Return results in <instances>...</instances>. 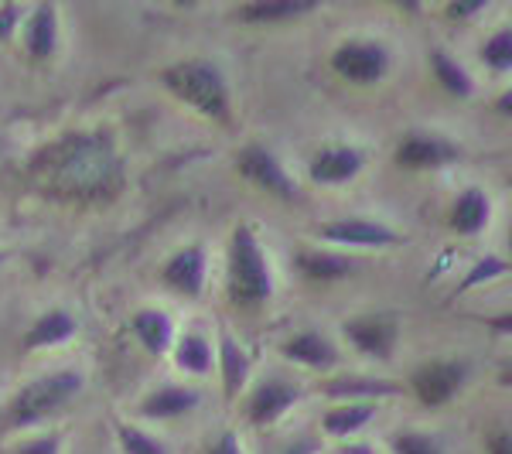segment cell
<instances>
[{
    "mask_svg": "<svg viewBox=\"0 0 512 454\" xmlns=\"http://www.w3.org/2000/svg\"><path fill=\"white\" fill-rule=\"evenodd\" d=\"M31 175L45 192L93 202L120 188L123 161L106 134H65L31 158Z\"/></svg>",
    "mask_w": 512,
    "mask_h": 454,
    "instance_id": "cell-1",
    "label": "cell"
},
{
    "mask_svg": "<svg viewBox=\"0 0 512 454\" xmlns=\"http://www.w3.org/2000/svg\"><path fill=\"white\" fill-rule=\"evenodd\" d=\"M226 294L239 311H260L274 297V270H270L267 250L253 226L239 222L229 236L226 253Z\"/></svg>",
    "mask_w": 512,
    "mask_h": 454,
    "instance_id": "cell-2",
    "label": "cell"
},
{
    "mask_svg": "<svg viewBox=\"0 0 512 454\" xmlns=\"http://www.w3.org/2000/svg\"><path fill=\"white\" fill-rule=\"evenodd\" d=\"M82 386H86V379L79 369H55V373L31 379L0 410V431H28L41 420L55 417L59 410L79 400Z\"/></svg>",
    "mask_w": 512,
    "mask_h": 454,
    "instance_id": "cell-3",
    "label": "cell"
},
{
    "mask_svg": "<svg viewBox=\"0 0 512 454\" xmlns=\"http://www.w3.org/2000/svg\"><path fill=\"white\" fill-rule=\"evenodd\" d=\"M161 82L171 96H178L195 113L229 123L233 120V93H229V79L219 62L212 59H181L161 72Z\"/></svg>",
    "mask_w": 512,
    "mask_h": 454,
    "instance_id": "cell-4",
    "label": "cell"
},
{
    "mask_svg": "<svg viewBox=\"0 0 512 454\" xmlns=\"http://www.w3.org/2000/svg\"><path fill=\"white\" fill-rule=\"evenodd\" d=\"M390 69L393 52L376 38H349L332 52V72L349 86H376L390 76Z\"/></svg>",
    "mask_w": 512,
    "mask_h": 454,
    "instance_id": "cell-5",
    "label": "cell"
},
{
    "mask_svg": "<svg viewBox=\"0 0 512 454\" xmlns=\"http://www.w3.org/2000/svg\"><path fill=\"white\" fill-rule=\"evenodd\" d=\"M236 171L243 175V181H250L253 188H260L263 195L277 198V202H297V181L291 178V171L284 168V161L270 151L267 144L253 140L243 151L236 154Z\"/></svg>",
    "mask_w": 512,
    "mask_h": 454,
    "instance_id": "cell-6",
    "label": "cell"
},
{
    "mask_svg": "<svg viewBox=\"0 0 512 454\" xmlns=\"http://www.w3.org/2000/svg\"><path fill=\"white\" fill-rule=\"evenodd\" d=\"M468 379H472V362L465 359H431L424 362V366L414 369V376H410V390L424 407H444V403H451L454 396L468 386Z\"/></svg>",
    "mask_w": 512,
    "mask_h": 454,
    "instance_id": "cell-7",
    "label": "cell"
},
{
    "mask_svg": "<svg viewBox=\"0 0 512 454\" xmlns=\"http://www.w3.org/2000/svg\"><path fill=\"white\" fill-rule=\"evenodd\" d=\"M318 239L328 246H345V250H390V246L403 243V236L393 226L369 216L325 219L318 226Z\"/></svg>",
    "mask_w": 512,
    "mask_h": 454,
    "instance_id": "cell-8",
    "label": "cell"
},
{
    "mask_svg": "<svg viewBox=\"0 0 512 454\" xmlns=\"http://www.w3.org/2000/svg\"><path fill=\"white\" fill-rule=\"evenodd\" d=\"M304 390L287 376H263L260 383L246 393L243 400V420L250 427H270L280 417H287L301 403Z\"/></svg>",
    "mask_w": 512,
    "mask_h": 454,
    "instance_id": "cell-9",
    "label": "cell"
},
{
    "mask_svg": "<svg viewBox=\"0 0 512 454\" xmlns=\"http://www.w3.org/2000/svg\"><path fill=\"white\" fill-rule=\"evenodd\" d=\"M393 161L403 171H441L448 164L461 161V147L451 137L431 134V130H410L403 134V140L396 144Z\"/></svg>",
    "mask_w": 512,
    "mask_h": 454,
    "instance_id": "cell-10",
    "label": "cell"
},
{
    "mask_svg": "<svg viewBox=\"0 0 512 454\" xmlns=\"http://www.w3.org/2000/svg\"><path fill=\"white\" fill-rule=\"evenodd\" d=\"M342 335L352 345V352L373 362H390L400 345V325L386 315H355L342 325Z\"/></svg>",
    "mask_w": 512,
    "mask_h": 454,
    "instance_id": "cell-11",
    "label": "cell"
},
{
    "mask_svg": "<svg viewBox=\"0 0 512 454\" xmlns=\"http://www.w3.org/2000/svg\"><path fill=\"white\" fill-rule=\"evenodd\" d=\"M205 280H209V250H205V243L181 246L161 267V284L171 294L188 297V301L205 294Z\"/></svg>",
    "mask_w": 512,
    "mask_h": 454,
    "instance_id": "cell-12",
    "label": "cell"
},
{
    "mask_svg": "<svg viewBox=\"0 0 512 454\" xmlns=\"http://www.w3.org/2000/svg\"><path fill=\"white\" fill-rule=\"evenodd\" d=\"M369 154L355 144H328L311 158L308 164V178L311 185L318 188H338V185H349L366 171Z\"/></svg>",
    "mask_w": 512,
    "mask_h": 454,
    "instance_id": "cell-13",
    "label": "cell"
},
{
    "mask_svg": "<svg viewBox=\"0 0 512 454\" xmlns=\"http://www.w3.org/2000/svg\"><path fill=\"white\" fill-rule=\"evenodd\" d=\"M280 356H284L287 362H294V366L325 373V369L338 366L342 352H338V345L321 332V328H301V332H294L291 338L280 342Z\"/></svg>",
    "mask_w": 512,
    "mask_h": 454,
    "instance_id": "cell-14",
    "label": "cell"
},
{
    "mask_svg": "<svg viewBox=\"0 0 512 454\" xmlns=\"http://www.w3.org/2000/svg\"><path fill=\"white\" fill-rule=\"evenodd\" d=\"M492 222V198L485 188L478 185H468L454 195L451 209H448V229L454 236H465L472 239L478 233H485Z\"/></svg>",
    "mask_w": 512,
    "mask_h": 454,
    "instance_id": "cell-15",
    "label": "cell"
},
{
    "mask_svg": "<svg viewBox=\"0 0 512 454\" xmlns=\"http://www.w3.org/2000/svg\"><path fill=\"white\" fill-rule=\"evenodd\" d=\"M21 35H24V52L35 62H48L59 52V7L55 4L31 7L21 21Z\"/></svg>",
    "mask_w": 512,
    "mask_h": 454,
    "instance_id": "cell-16",
    "label": "cell"
},
{
    "mask_svg": "<svg viewBox=\"0 0 512 454\" xmlns=\"http://www.w3.org/2000/svg\"><path fill=\"white\" fill-rule=\"evenodd\" d=\"M202 407V393L181 383H164L137 403V414L147 420H181Z\"/></svg>",
    "mask_w": 512,
    "mask_h": 454,
    "instance_id": "cell-17",
    "label": "cell"
},
{
    "mask_svg": "<svg viewBox=\"0 0 512 454\" xmlns=\"http://www.w3.org/2000/svg\"><path fill=\"white\" fill-rule=\"evenodd\" d=\"M130 332H134L137 345L147 352V356L161 359L171 352L175 345V318L161 308H140L134 318H130Z\"/></svg>",
    "mask_w": 512,
    "mask_h": 454,
    "instance_id": "cell-18",
    "label": "cell"
},
{
    "mask_svg": "<svg viewBox=\"0 0 512 454\" xmlns=\"http://www.w3.org/2000/svg\"><path fill=\"white\" fill-rule=\"evenodd\" d=\"M321 393L332 396L338 403H373L383 400V396L403 393V386L383 376H335L321 383Z\"/></svg>",
    "mask_w": 512,
    "mask_h": 454,
    "instance_id": "cell-19",
    "label": "cell"
},
{
    "mask_svg": "<svg viewBox=\"0 0 512 454\" xmlns=\"http://www.w3.org/2000/svg\"><path fill=\"white\" fill-rule=\"evenodd\" d=\"M294 270L311 284H338V280H349L359 263L335 250H301L294 257Z\"/></svg>",
    "mask_w": 512,
    "mask_h": 454,
    "instance_id": "cell-20",
    "label": "cell"
},
{
    "mask_svg": "<svg viewBox=\"0 0 512 454\" xmlns=\"http://www.w3.org/2000/svg\"><path fill=\"white\" fill-rule=\"evenodd\" d=\"M79 332V321L69 315V311L62 308H52L45 311V315H38L31 321V328L24 332L21 345L24 352H38V349H55V345H65L72 342Z\"/></svg>",
    "mask_w": 512,
    "mask_h": 454,
    "instance_id": "cell-21",
    "label": "cell"
},
{
    "mask_svg": "<svg viewBox=\"0 0 512 454\" xmlns=\"http://www.w3.org/2000/svg\"><path fill=\"white\" fill-rule=\"evenodd\" d=\"M216 366L222 376V396L236 400V396L246 390V383H250V369H253L250 352H246L233 335H222L219 349H216Z\"/></svg>",
    "mask_w": 512,
    "mask_h": 454,
    "instance_id": "cell-22",
    "label": "cell"
},
{
    "mask_svg": "<svg viewBox=\"0 0 512 454\" xmlns=\"http://www.w3.org/2000/svg\"><path fill=\"white\" fill-rule=\"evenodd\" d=\"M373 417H376L373 403H335V407H328L325 417H321V431L328 437H338V441H349L362 427L373 424Z\"/></svg>",
    "mask_w": 512,
    "mask_h": 454,
    "instance_id": "cell-23",
    "label": "cell"
},
{
    "mask_svg": "<svg viewBox=\"0 0 512 454\" xmlns=\"http://www.w3.org/2000/svg\"><path fill=\"white\" fill-rule=\"evenodd\" d=\"M311 11H315V4H308V0H260V4L236 7V18L243 24H284Z\"/></svg>",
    "mask_w": 512,
    "mask_h": 454,
    "instance_id": "cell-24",
    "label": "cell"
},
{
    "mask_svg": "<svg viewBox=\"0 0 512 454\" xmlns=\"http://www.w3.org/2000/svg\"><path fill=\"white\" fill-rule=\"evenodd\" d=\"M175 362L188 376H209L216 369V345L202 332H185L175 345Z\"/></svg>",
    "mask_w": 512,
    "mask_h": 454,
    "instance_id": "cell-25",
    "label": "cell"
},
{
    "mask_svg": "<svg viewBox=\"0 0 512 454\" xmlns=\"http://www.w3.org/2000/svg\"><path fill=\"white\" fill-rule=\"evenodd\" d=\"M431 72L437 86L454 99H468L475 93V82L468 76V69L451 52H444V48H431Z\"/></svg>",
    "mask_w": 512,
    "mask_h": 454,
    "instance_id": "cell-26",
    "label": "cell"
},
{
    "mask_svg": "<svg viewBox=\"0 0 512 454\" xmlns=\"http://www.w3.org/2000/svg\"><path fill=\"white\" fill-rule=\"evenodd\" d=\"M482 65L495 76H509L512 72V31L502 24V28H495L489 38L482 41Z\"/></svg>",
    "mask_w": 512,
    "mask_h": 454,
    "instance_id": "cell-27",
    "label": "cell"
},
{
    "mask_svg": "<svg viewBox=\"0 0 512 454\" xmlns=\"http://www.w3.org/2000/svg\"><path fill=\"white\" fill-rule=\"evenodd\" d=\"M506 274H509V260L499 257V253H485V257L478 260V263H472V270H468V274L461 277V284L454 287V297L475 291V287L492 284V280H502Z\"/></svg>",
    "mask_w": 512,
    "mask_h": 454,
    "instance_id": "cell-28",
    "label": "cell"
},
{
    "mask_svg": "<svg viewBox=\"0 0 512 454\" xmlns=\"http://www.w3.org/2000/svg\"><path fill=\"white\" fill-rule=\"evenodd\" d=\"M113 431H117V441H120L123 454H171L158 437L147 434L144 427H137V424H127V420H120Z\"/></svg>",
    "mask_w": 512,
    "mask_h": 454,
    "instance_id": "cell-29",
    "label": "cell"
},
{
    "mask_svg": "<svg viewBox=\"0 0 512 454\" xmlns=\"http://www.w3.org/2000/svg\"><path fill=\"white\" fill-rule=\"evenodd\" d=\"M393 454H444L441 437L417 427H403L393 434Z\"/></svg>",
    "mask_w": 512,
    "mask_h": 454,
    "instance_id": "cell-30",
    "label": "cell"
},
{
    "mask_svg": "<svg viewBox=\"0 0 512 454\" xmlns=\"http://www.w3.org/2000/svg\"><path fill=\"white\" fill-rule=\"evenodd\" d=\"M11 454H62V434H41L21 441Z\"/></svg>",
    "mask_w": 512,
    "mask_h": 454,
    "instance_id": "cell-31",
    "label": "cell"
},
{
    "mask_svg": "<svg viewBox=\"0 0 512 454\" xmlns=\"http://www.w3.org/2000/svg\"><path fill=\"white\" fill-rule=\"evenodd\" d=\"M24 14H28V11L18 7V4H0V41H11L14 35H18Z\"/></svg>",
    "mask_w": 512,
    "mask_h": 454,
    "instance_id": "cell-32",
    "label": "cell"
},
{
    "mask_svg": "<svg viewBox=\"0 0 512 454\" xmlns=\"http://www.w3.org/2000/svg\"><path fill=\"white\" fill-rule=\"evenodd\" d=\"M485 7H489L485 0H465V4H448V7H444V18L454 21V24H465V21L478 18V14H482Z\"/></svg>",
    "mask_w": 512,
    "mask_h": 454,
    "instance_id": "cell-33",
    "label": "cell"
},
{
    "mask_svg": "<svg viewBox=\"0 0 512 454\" xmlns=\"http://www.w3.org/2000/svg\"><path fill=\"white\" fill-rule=\"evenodd\" d=\"M205 454H243V444H239L236 431H222L216 434V441L205 448Z\"/></svg>",
    "mask_w": 512,
    "mask_h": 454,
    "instance_id": "cell-34",
    "label": "cell"
},
{
    "mask_svg": "<svg viewBox=\"0 0 512 454\" xmlns=\"http://www.w3.org/2000/svg\"><path fill=\"white\" fill-rule=\"evenodd\" d=\"M280 454H318V441H311V437H294L291 444H284Z\"/></svg>",
    "mask_w": 512,
    "mask_h": 454,
    "instance_id": "cell-35",
    "label": "cell"
},
{
    "mask_svg": "<svg viewBox=\"0 0 512 454\" xmlns=\"http://www.w3.org/2000/svg\"><path fill=\"white\" fill-rule=\"evenodd\" d=\"M489 454H512V441H509V431H492L489 434Z\"/></svg>",
    "mask_w": 512,
    "mask_h": 454,
    "instance_id": "cell-36",
    "label": "cell"
},
{
    "mask_svg": "<svg viewBox=\"0 0 512 454\" xmlns=\"http://www.w3.org/2000/svg\"><path fill=\"white\" fill-rule=\"evenodd\" d=\"M451 263H454V250L437 253L434 263H431V274H427V280H437L441 274H448V270H451Z\"/></svg>",
    "mask_w": 512,
    "mask_h": 454,
    "instance_id": "cell-37",
    "label": "cell"
},
{
    "mask_svg": "<svg viewBox=\"0 0 512 454\" xmlns=\"http://www.w3.org/2000/svg\"><path fill=\"white\" fill-rule=\"evenodd\" d=\"M338 454H376L373 444H366V441H349Z\"/></svg>",
    "mask_w": 512,
    "mask_h": 454,
    "instance_id": "cell-38",
    "label": "cell"
},
{
    "mask_svg": "<svg viewBox=\"0 0 512 454\" xmlns=\"http://www.w3.org/2000/svg\"><path fill=\"white\" fill-rule=\"evenodd\" d=\"M509 106H512V93H502L499 99H495V113H499V117H509Z\"/></svg>",
    "mask_w": 512,
    "mask_h": 454,
    "instance_id": "cell-39",
    "label": "cell"
},
{
    "mask_svg": "<svg viewBox=\"0 0 512 454\" xmlns=\"http://www.w3.org/2000/svg\"><path fill=\"white\" fill-rule=\"evenodd\" d=\"M0 263H7V253H0Z\"/></svg>",
    "mask_w": 512,
    "mask_h": 454,
    "instance_id": "cell-40",
    "label": "cell"
}]
</instances>
